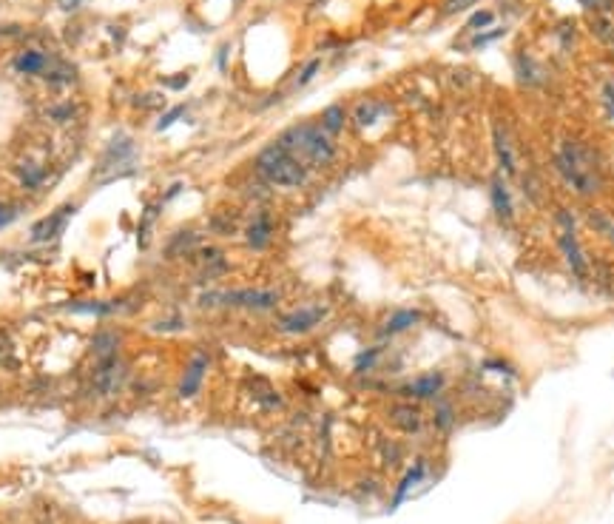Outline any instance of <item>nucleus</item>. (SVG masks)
<instances>
[{"label":"nucleus","instance_id":"nucleus-1","mask_svg":"<svg viewBox=\"0 0 614 524\" xmlns=\"http://www.w3.org/2000/svg\"><path fill=\"white\" fill-rule=\"evenodd\" d=\"M555 166L561 180L580 197H592L600 188V171L595 166L592 151L578 143V140H566L558 151H555Z\"/></svg>","mask_w":614,"mask_h":524},{"label":"nucleus","instance_id":"nucleus-2","mask_svg":"<svg viewBox=\"0 0 614 524\" xmlns=\"http://www.w3.org/2000/svg\"><path fill=\"white\" fill-rule=\"evenodd\" d=\"M256 174L276 186V188H302L307 183V166L293 154L287 151L279 140L265 146L259 154H256Z\"/></svg>","mask_w":614,"mask_h":524},{"label":"nucleus","instance_id":"nucleus-3","mask_svg":"<svg viewBox=\"0 0 614 524\" xmlns=\"http://www.w3.org/2000/svg\"><path fill=\"white\" fill-rule=\"evenodd\" d=\"M279 143L287 148V151H293L305 166H327V163H333V157H336V143H333V137L322 129V126H313V123H302V126H293V129H287L282 137H279Z\"/></svg>","mask_w":614,"mask_h":524},{"label":"nucleus","instance_id":"nucleus-4","mask_svg":"<svg viewBox=\"0 0 614 524\" xmlns=\"http://www.w3.org/2000/svg\"><path fill=\"white\" fill-rule=\"evenodd\" d=\"M203 308H245V311H270L279 305V291L270 288H236V291H210L200 296Z\"/></svg>","mask_w":614,"mask_h":524},{"label":"nucleus","instance_id":"nucleus-5","mask_svg":"<svg viewBox=\"0 0 614 524\" xmlns=\"http://www.w3.org/2000/svg\"><path fill=\"white\" fill-rule=\"evenodd\" d=\"M558 226H561V231H558V246H561L563 257L569 262L572 273H575V276H586V257H583V248H580L578 234H575V217L566 214V211H561V214H558Z\"/></svg>","mask_w":614,"mask_h":524},{"label":"nucleus","instance_id":"nucleus-6","mask_svg":"<svg viewBox=\"0 0 614 524\" xmlns=\"http://www.w3.org/2000/svg\"><path fill=\"white\" fill-rule=\"evenodd\" d=\"M324 316H327V308H324V305H305V308H296V311L285 313V316L279 319V331H282V333H307V331H313Z\"/></svg>","mask_w":614,"mask_h":524},{"label":"nucleus","instance_id":"nucleus-7","mask_svg":"<svg viewBox=\"0 0 614 524\" xmlns=\"http://www.w3.org/2000/svg\"><path fill=\"white\" fill-rule=\"evenodd\" d=\"M273 231H276L273 217L267 211H256L245 226V246L250 251H265L273 243Z\"/></svg>","mask_w":614,"mask_h":524},{"label":"nucleus","instance_id":"nucleus-8","mask_svg":"<svg viewBox=\"0 0 614 524\" xmlns=\"http://www.w3.org/2000/svg\"><path fill=\"white\" fill-rule=\"evenodd\" d=\"M71 214H74V206H60V208H54L48 217H43L40 223L31 226V243H51V240L63 231V226L68 223Z\"/></svg>","mask_w":614,"mask_h":524},{"label":"nucleus","instance_id":"nucleus-9","mask_svg":"<svg viewBox=\"0 0 614 524\" xmlns=\"http://www.w3.org/2000/svg\"><path fill=\"white\" fill-rule=\"evenodd\" d=\"M205 373H208V356L200 351V353L191 356V362H188V368H185V373H183V379H180V388H177L180 399H191V396L200 393V385H203Z\"/></svg>","mask_w":614,"mask_h":524},{"label":"nucleus","instance_id":"nucleus-10","mask_svg":"<svg viewBox=\"0 0 614 524\" xmlns=\"http://www.w3.org/2000/svg\"><path fill=\"white\" fill-rule=\"evenodd\" d=\"M441 388H444V373H441V371H432V373L415 376L412 382H407V385H404V396H412V399H432Z\"/></svg>","mask_w":614,"mask_h":524},{"label":"nucleus","instance_id":"nucleus-11","mask_svg":"<svg viewBox=\"0 0 614 524\" xmlns=\"http://www.w3.org/2000/svg\"><path fill=\"white\" fill-rule=\"evenodd\" d=\"M492 146H495V157H498V166L503 168L506 177H515L518 174V163H515V151H512V143L506 137V131L501 126L492 129Z\"/></svg>","mask_w":614,"mask_h":524},{"label":"nucleus","instance_id":"nucleus-12","mask_svg":"<svg viewBox=\"0 0 614 524\" xmlns=\"http://www.w3.org/2000/svg\"><path fill=\"white\" fill-rule=\"evenodd\" d=\"M14 69L23 71V74H48L51 57L46 51H40V49H29V51L14 57Z\"/></svg>","mask_w":614,"mask_h":524},{"label":"nucleus","instance_id":"nucleus-13","mask_svg":"<svg viewBox=\"0 0 614 524\" xmlns=\"http://www.w3.org/2000/svg\"><path fill=\"white\" fill-rule=\"evenodd\" d=\"M390 422L399 430H404V433H418L424 428V416L412 405H396V408H390Z\"/></svg>","mask_w":614,"mask_h":524},{"label":"nucleus","instance_id":"nucleus-14","mask_svg":"<svg viewBox=\"0 0 614 524\" xmlns=\"http://www.w3.org/2000/svg\"><path fill=\"white\" fill-rule=\"evenodd\" d=\"M489 197H492L495 214H498L501 220H512V214H515V208H512V194H509V188L503 186L501 177H495V180L489 183Z\"/></svg>","mask_w":614,"mask_h":524},{"label":"nucleus","instance_id":"nucleus-15","mask_svg":"<svg viewBox=\"0 0 614 524\" xmlns=\"http://www.w3.org/2000/svg\"><path fill=\"white\" fill-rule=\"evenodd\" d=\"M421 319V313L415 308H401L396 313H390V319L384 322V336H396V333H404L409 331L415 322Z\"/></svg>","mask_w":614,"mask_h":524},{"label":"nucleus","instance_id":"nucleus-16","mask_svg":"<svg viewBox=\"0 0 614 524\" xmlns=\"http://www.w3.org/2000/svg\"><path fill=\"white\" fill-rule=\"evenodd\" d=\"M589 26L595 31V37L600 43H606L609 49H614V20L612 14H600V11H589Z\"/></svg>","mask_w":614,"mask_h":524},{"label":"nucleus","instance_id":"nucleus-17","mask_svg":"<svg viewBox=\"0 0 614 524\" xmlns=\"http://www.w3.org/2000/svg\"><path fill=\"white\" fill-rule=\"evenodd\" d=\"M344 123H347V111H344V106H339V103L327 106V109L322 111V120H319V126H322L330 137H336V134L344 129Z\"/></svg>","mask_w":614,"mask_h":524},{"label":"nucleus","instance_id":"nucleus-18","mask_svg":"<svg viewBox=\"0 0 614 524\" xmlns=\"http://www.w3.org/2000/svg\"><path fill=\"white\" fill-rule=\"evenodd\" d=\"M382 114H384V106H382L379 100H364V103L356 106V126H359V129H367V126H373Z\"/></svg>","mask_w":614,"mask_h":524},{"label":"nucleus","instance_id":"nucleus-19","mask_svg":"<svg viewBox=\"0 0 614 524\" xmlns=\"http://www.w3.org/2000/svg\"><path fill=\"white\" fill-rule=\"evenodd\" d=\"M421 476H424V465L418 462V465H415V468L409 470L407 476H404V482L399 485V493H396V505H399V502H401V499L407 496V490L412 488V485H415V482H418V479H421Z\"/></svg>","mask_w":614,"mask_h":524},{"label":"nucleus","instance_id":"nucleus-20","mask_svg":"<svg viewBox=\"0 0 614 524\" xmlns=\"http://www.w3.org/2000/svg\"><path fill=\"white\" fill-rule=\"evenodd\" d=\"M319 66H322V60H319V57H316V60H310V63H307V66H305V69L299 71V77H296V83H299V86H307V83H310V80L316 77V71H319Z\"/></svg>","mask_w":614,"mask_h":524},{"label":"nucleus","instance_id":"nucleus-21","mask_svg":"<svg viewBox=\"0 0 614 524\" xmlns=\"http://www.w3.org/2000/svg\"><path fill=\"white\" fill-rule=\"evenodd\" d=\"M498 37H503V29H489V31H481V34L472 40V46H475V49H483L486 43H492V40H498Z\"/></svg>","mask_w":614,"mask_h":524},{"label":"nucleus","instance_id":"nucleus-22","mask_svg":"<svg viewBox=\"0 0 614 524\" xmlns=\"http://www.w3.org/2000/svg\"><path fill=\"white\" fill-rule=\"evenodd\" d=\"M489 23H492V11H486V9H483V11L472 14L466 26H469V29H483V26H489Z\"/></svg>","mask_w":614,"mask_h":524},{"label":"nucleus","instance_id":"nucleus-23","mask_svg":"<svg viewBox=\"0 0 614 524\" xmlns=\"http://www.w3.org/2000/svg\"><path fill=\"white\" fill-rule=\"evenodd\" d=\"M376 359H379V348H370V351H364V353L356 359V371H364V368H370Z\"/></svg>","mask_w":614,"mask_h":524},{"label":"nucleus","instance_id":"nucleus-24","mask_svg":"<svg viewBox=\"0 0 614 524\" xmlns=\"http://www.w3.org/2000/svg\"><path fill=\"white\" fill-rule=\"evenodd\" d=\"M475 0H444V14H455V11H464L469 9Z\"/></svg>","mask_w":614,"mask_h":524},{"label":"nucleus","instance_id":"nucleus-25","mask_svg":"<svg viewBox=\"0 0 614 524\" xmlns=\"http://www.w3.org/2000/svg\"><path fill=\"white\" fill-rule=\"evenodd\" d=\"M589 11H600V14H612V0H583Z\"/></svg>","mask_w":614,"mask_h":524},{"label":"nucleus","instance_id":"nucleus-26","mask_svg":"<svg viewBox=\"0 0 614 524\" xmlns=\"http://www.w3.org/2000/svg\"><path fill=\"white\" fill-rule=\"evenodd\" d=\"M183 111H185V106H177V109H171V111H168V114L160 120V129H168V126H171V123H174V120H177Z\"/></svg>","mask_w":614,"mask_h":524},{"label":"nucleus","instance_id":"nucleus-27","mask_svg":"<svg viewBox=\"0 0 614 524\" xmlns=\"http://www.w3.org/2000/svg\"><path fill=\"white\" fill-rule=\"evenodd\" d=\"M603 100H606L609 114L614 117V83H606V86H603Z\"/></svg>","mask_w":614,"mask_h":524},{"label":"nucleus","instance_id":"nucleus-28","mask_svg":"<svg viewBox=\"0 0 614 524\" xmlns=\"http://www.w3.org/2000/svg\"><path fill=\"white\" fill-rule=\"evenodd\" d=\"M9 353H11V342H9V336H6V333H0V362H6V359H9Z\"/></svg>","mask_w":614,"mask_h":524},{"label":"nucleus","instance_id":"nucleus-29","mask_svg":"<svg viewBox=\"0 0 614 524\" xmlns=\"http://www.w3.org/2000/svg\"><path fill=\"white\" fill-rule=\"evenodd\" d=\"M11 220H14V208H9V206H3V203H0V228H3V226H9Z\"/></svg>","mask_w":614,"mask_h":524},{"label":"nucleus","instance_id":"nucleus-30","mask_svg":"<svg viewBox=\"0 0 614 524\" xmlns=\"http://www.w3.org/2000/svg\"><path fill=\"white\" fill-rule=\"evenodd\" d=\"M435 422H438L441 428H449V408H441V413L435 416Z\"/></svg>","mask_w":614,"mask_h":524},{"label":"nucleus","instance_id":"nucleus-31","mask_svg":"<svg viewBox=\"0 0 614 524\" xmlns=\"http://www.w3.org/2000/svg\"><path fill=\"white\" fill-rule=\"evenodd\" d=\"M185 83H188V77H185V74H180V77H174V80H171L168 86H177V89H183Z\"/></svg>","mask_w":614,"mask_h":524},{"label":"nucleus","instance_id":"nucleus-32","mask_svg":"<svg viewBox=\"0 0 614 524\" xmlns=\"http://www.w3.org/2000/svg\"><path fill=\"white\" fill-rule=\"evenodd\" d=\"M80 3H83V0H60V6H63V9H77Z\"/></svg>","mask_w":614,"mask_h":524}]
</instances>
